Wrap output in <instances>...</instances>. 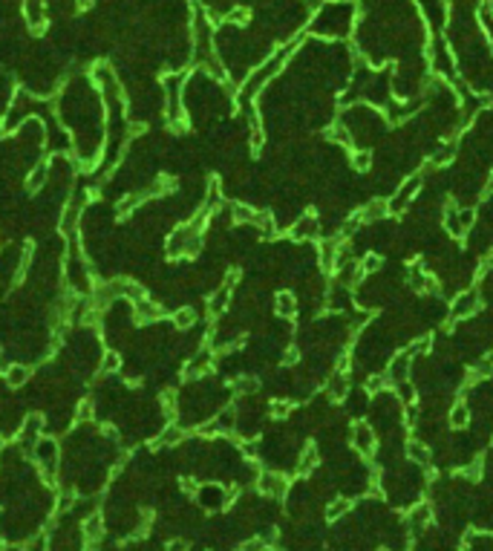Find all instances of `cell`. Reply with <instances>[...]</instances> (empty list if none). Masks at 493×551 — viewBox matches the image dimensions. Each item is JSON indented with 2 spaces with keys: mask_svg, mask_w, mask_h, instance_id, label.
<instances>
[{
  "mask_svg": "<svg viewBox=\"0 0 493 551\" xmlns=\"http://www.w3.org/2000/svg\"><path fill=\"white\" fill-rule=\"evenodd\" d=\"M269 413H271L274 418H286V416L291 413V401H283V398H274V401H271V407H269Z\"/></svg>",
  "mask_w": 493,
  "mask_h": 551,
  "instance_id": "e575fe53",
  "label": "cell"
},
{
  "mask_svg": "<svg viewBox=\"0 0 493 551\" xmlns=\"http://www.w3.org/2000/svg\"><path fill=\"white\" fill-rule=\"evenodd\" d=\"M228 298H231V286H220V291H213V298H211V303H208V309H211V315H220V312H225V306H228Z\"/></svg>",
  "mask_w": 493,
  "mask_h": 551,
  "instance_id": "d6986e66",
  "label": "cell"
},
{
  "mask_svg": "<svg viewBox=\"0 0 493 551\" xmlns=\"http://www.w3.org/2000/svg\"><path fill=\"white\" fill-rule=\"evenodd\" d=\"M407 456L413 459V462H418V465H424V467L430 465V450H427L421 442H416V439L407 442Z\"/></svg>",
  "mask_w": 493,
  "mask_h": 551,
  "instance_id": "cb8c5ba5",
  "label": "cell"
},
{
  "mask_svg": "<svg viewBox=\"0 0 493 551\" xmlns=\"http://www.w3.org/2000/svg\"><path fill=\"white\" fill-rule=\"evenodd\" d=\"M479 26L485 32L487 44L493 46V6L487 3V0H482V3H479Z\"/></svg>",
  "mask_w": 493,
  "mask_h": 551,
  "instance_id": "e0dca14e",
  "label": "cell"
},
{
  "mask_svg": "<svg viewBox=\"0 0 493 551\" xmlns=\"http://www.w3.org/2000/svg\"><path fill=\"white\" fill-rule=\"evenodd\" d=\"M260 491L269 496H283L289 491V479L280 474H262L260 476Z\"/></svg>",
  "mask_w": 493,
  "mask_h": 551,
  "instance_id": "ba28073f",
  "label": "cell"
},
{
  "mask_svg": "<svg viewBox=\"0 0 493 551\" xmlns=\"http://www.w3.org/2000/svg\"><path fill=\"white\" fill-rule=\"evenodd\" d=\"M458 220H462V222H458V225H462V231H465V229H467V225H473L476 214H473V211H470V208H462V214H458Z\"/></svg>",
  "mask_w": 493,
  "mask_h": 551,
  "instance_id": "60d3db41",
  "label": "cell"
},
{
  "mask_svg": "<svg viewBox=\"0 0 493 551\" xmlns=\"http://www.w3.org/2000/svg\"><path fill=\"white\" fill-rule=\"evenodd\" d=\"M409 358H413V355H409V352H404V355H398V358L389 364V378H392V381H398V384H401V381L407 378V367H409Z\"/></svg>",
  "mask_w": 493,
  "mask_h": 551,
  "instance_id": "603a6c76",
  "label": "cell"
},
{
  "mask_svg": "<svg viewBox=\"0 0 493 551\" xmlns=\"http://www.w3.org/2000/svg\"><path fill=\"white\" fill-rule=\"evenodd\" d=\"M291 240H315L318 237V220L315 217H303L300 222L291 225Z\"/></svg>",
  "mask_w": 493,
  "mask_h": 551,
  "instance_id": "7c38bea8",
  "label": "cell"
},
{
  "mask_svg": "<svg viewBox=\"0 0 493 551\" xmlns=\"http://www.w3.org/2000/svg\"><path fill=\"white\" fill-rule=\"evenodd\" d=\"M234 387H237L240 393H251V390H257V381L254 378H240Z\"/></svg>",
  "mask_w": 493,
  "mask_h": 551,
  "instance_id": "ab89813d",
  "label": "cell"
},
{
  "mask_svg": "<svg viewBox=\"0 0 493 551\" xmlns=\"http://www.w3.org/2000/svg\"><path fill=\"white\" fill-rule=\"evenodd\" d=\"M418 6H421V12H424V18L430 21L433 26H441L438 21H445V18H447V6H445V0H418Z\"/></svg>",
  "mask_w": 493,
  "mask_h": 551,
  "instance_id": "8fae6325",
  "label": "cell"
},
{
  "mask_svg": "<svg viewBox=\"0 0 493 551\" xmlns=\"http://www.w3.org/2000/svg\"><path fill=\"white\" fill-rule=\"evenodd\" d=\"M298 44H300V38L289 41V44H286V46H280V50H277L274 55H269V61H266V64H260V67H257V70H254L249 78L242 81V95H240V99H242V102H251L254 95H257L262 87H266V84H269V81H271L277 72H280V70L286 67V61L294 55V50H298Z\"/></svg>",
  "mask_w": 493,
  "mask_h": 551,
  "instance_id": "6da1fadb",
  "label": "cell"
},
{
  "mask_svg": "<svg viewBox=\"0 0 493 551\" xmlns=\"http://www.w3.org/2000/svg\"><path fill=\"white\" fill-rule=\"evenodd\" d=\"M78 418H93V404L84 398L81 401V407H78Z\"/></svg>",
  "mask_w": 493,
  "mask_h": 551,
  "instance_id": "ee69618b",
  "label": "cell"
},
{
  "mask_svg": "<svg viewBox=\"0 0 493 551\" xmlns=\"http://www.w3.org/2000/svg\"><path fill=\"white\" fill-rule=\"evenodd\" d=\"M378 266H381V257L378 254H367V260H364V266H360V274H372V271H378Z\"/></svg>",
  "mask_w": 493,
  "mask_h": 551,
  "instance_id": "8d00e7d4",
  "label": "cell"
},
{
  "mask_svg": "<svg viewBox=\"0 0 493 551\" xmlns=\"http://www.w3.org/2000/svg\"><path fill=\"white\" fill-rule=\"evenodd\" d=\"M352 14L355 9L349 3H340V0H332V3H320L315 12V23L311 29L323 32V35H347L352 26Z\"/></svg>",
  "mask_w": 493,
  "mask_h": 551,
  "instance_id": "7a4b0ae2",
  "label": "cell"
},
{
  "mask_svg": "<svg viewBox=\"0 0 493 551\" xmlns=\"http://www.w3.org/2000/svg\"><path fill=\"white\" fill-rule=\"evenodd\" d=\"M182 427H176V425H171L168 430H162V436H159V445H176L179 439H182Z\"/></svg>",
  "mask_w": 493,
  "mask_h": 551,
  "instance_id": "d6a6232c",
  "label": "cell"
},
{
  "mask_svg": "<svg viewBox=\"0 0 493 551\" xmlns=\"http://www.w3.org/2000/svg\"><path fill=\"white\" fill-rule=\"evenodd\" d=\"M231 214L237 222H254L257 220V211L251 205H231Z\"/></svg>",
  "mask_w": 493,
  "mask_h": 551,
  "instance_id": "1f68e13d",
  "label": "cell"
},
{
  "mask_svg": "<svg viewBox=\"0 0 493 551\" xmlns=\"http://www.w3.org/2000/svg\"><path fill=\"white\" fill-rule=\"evenodd\" d=\"M381 387H384V378H381V376H369V378H367V390H369V393L381 390Z\"/></svg>",
  "mask_w": 493,
  "mask_h": 551,
  "instance_id": "b9f144b4",
  "label": "cell"
},
{
  "mask_svg": "<svg viewBox=\"0 0 493 551\" xmlns=\"http://www.w3.org/2000/svg\"><path fill=\"white\" fill-rule=\"evenodd\" d=\"M133 312H136V318H139V320H159V318H162L159 303L147 300V298H142V300H136V303H133Z\"/></svg>",
  "mask_w": 493,
  "mask_h": 551,
  "instance_id": "5bb4252c",
  "label": "cell"
},
{
  "mask_svg": "<svg viewBox=\"0 0 493 551\" xmlns=\"http://www.w3.org/2000/svg\"><path fill=\"white\" fill-rule=\"evenodd\" d=\"M387 214H389V205L384 200H372L364 211H360V220H364V222H375V220H384Z\"/></svg>",
  "mask_w": 493,
  "mask_h": 551,
  "instance_id": "9a60e30c",
  "label": "cell"
},
{
  "mask_svg": "<svg viewBox=\"0 0 493 551\" xmlns=\"http://www.w3.org/2000/svg\"><path fill=\"white\" fill-rule=\"evenodd\" d=\"M46 176H49V165H46V162H41V165H38L35 171H32V173H29V180H26L29 191H38V188L46 182Z\"/></svg>",
  "mask_w": 493,
  "mask_h": 551,
  "instance_id": "f1b7e54d",
  "label": "cell"
},
{
  "mask_svg": "<svg viewBox=\"0 0 493 551\" xmlns=\"http://www.w3.org/2000/svg\"><path fill=\"white\" fill-rule=\"evenodd\" d=\"M349 508H352V502H349V499H335L332 505L326 508V520H329V523H335V520H340V516L347 514Z\"/></svg>",
  "mask_w": 493,
  "mask_h": 551,
  "instance_id": "83f0119b",
  "label": "cell"
},
{
  "mask_svg": "<svg viewBox=\"0 0 493 551\" xmlns=\"http://www.w3.org/2000/svg\"><path fill=\"white\" fill-rule=\"evenodd\" d=\"M318 462H320V456H318V447L315 445H309L303 453H300V462H298V471L300 474H309V471H315L318 467Z\"/></svg>",
  "mask_w": 493,
  "mask_h": 551,
  "instance_id": "7402d4cb",
  "label": "cell"
},
{
  "mask_svg": "<svg viewBox=\"0 0 493 551\" xmlns=\"http://www.w3.org/2000/svg\"><path fill=\"white\" fill-rule=\"evenodd\" d=\"M298 358H300V352H298V349H294V347H289V352L283 355V361H286V364H294V361H298Z\"/></svg>",
  "mask_w": 493,
  "mask_h": 551,
  "instance_id": "f6af8a7d",
  "label": "cell"
},
{
  "mask_svg": "<svg viewBox=\"0 0 493 551\" xmlns=\"http://www.w3.org/2000/svg\"><path fill=\"white\" fill-rule=\"evenodd\" d=\"M430 523H433V508L430 505H416L413 511H409V525H413V531H421Z\"/></svg>",
  "mask_w": 493,
  "mask_h": 551,
  "instance_id": "2e32d148",
  "label": "cell"
},
{
  "mask_svg": "<svg viewBox=\"0 0 493 551\" xmlns=\"http://www.w3.org/2000/svg\"><path fill=\"white\" fill-rule=\"evenodd\" d=\"M418 188H421V173H416V176H409V180L404 182V188L396 193V197H392L387 205H389V214H401V211L409 205V200L416 197L418 193Z\"/></svg>",
  "mask_w": 493,
  "mask_h": 551,
  "instance_id": "8992f818",
  "label": "cell"
},
{
  "mask_svg": "<svg viewBox=\"0 0 493 551\" xmlns=\"http://www.w3.org/2000/svg\"><path fill=\"white\" fill-rule=\"evenodd\" d=\"M211 361H213L211 349H200V352H196L193 358L188 361V367H185V378H200V376H205V372L211 369Z\"/></svg>",
  "mask_w": 493,
  "mask_h": 551,
  "instance_id": "52a82bcc",
  "label": "cell"
},
{
  "mask_svg": "<svg viewBox=\"0 0 493 551\" xmlns=\"http://www.w3.org/2000/svg\"><path fill=\"white\" fill-rule=\"evenodd\" d=\"M430 67L438 72V75H447V78H453L456 72V64H453V55H450V50L445 44H441V38H436V44H433V50H430Z\"/></svg>",
  "mask_w": 493,
  "mask_h": 551,
  "instance_id": "5b68a950",
  "label": "cell"
},
{
  "mask_svg": "<svg viewBox=\"0 0 493 551\" xmlns=\"http://www.w3.org/2000/svg\"><path fill=\"white\" fill-rule=\"evenodd\" d=\"M453 153H456V142H450V144H441V148L430 156V168H441V165H447V162L453 159Z\"/></svg>",
  "mask_w": 493,
  "mask_h": 551,
  "instance_id": "d4e9b609",
  "label": "cell"
},
{
  "mask_svg": "<svg viewBox=\"0 0 493 551\" xmlns=\"http://www.w3.org/2000/svg\"><path fill=\"white\" fill-rule=\"evenodd\" d=\"M329 136H335V142H340V144H347V148H349V144H352V136H349V130H343V127H340V124H332V127H329Z\"/></svg>",
  "mask_w": 493,
  "mask_h": 551,
  "instance_id": "d590c367",
  "label": "cell"
},
{
  "mask_svg": "<svg viewBox=\"0 0 493 551\" xmlns=\"http://www.w3.org/2000/svg\"><path fill=\"white\" fill-rule=\"evenodd\" d=\"M349 390V381H347V372H335V378L329 381V393H332L335 398H343Z\"/></svg>",
  "mask_w": 493,
  "mask_h": 551,
  "instance_id": "4316f807",
  "label": "cell"
},
{
  "mask_svg": "<svg viewBox=\"0 0 493 551\" xmlns=\"http://www.w3.org/2000/svg\"><path fill=\"white\" fill-rule=\"evenodd\" d=\"M352 436H355V447L364 453V456H369L372 453V447H375V436H372V430H369V425L367 421H355V430H352Z\"/></svg>",
  "mask_w": 493,
  "mask_h": 551,
  "instance_id": "9c48e42d",
  "label": "cell"
},
{
  "mask_svg": "<svg viewBox=\"0 0 493 551\" xmlns=\"http://www.w3.org/2000/svg\"><path fill=\"white\" fill-rule=\"evenodd\" d=\"M490 369H493V355H485L479 367H476V372H479V376H490Z\"/></svg>",
  "mask_w": 493,
  "mask_h": 551,
  "instance_id": "f35d334b",
  "label": "cell"
},
{
  "mask_svg": "<svg viewBox=\"0 0 493 551\" xmlns=\"http://www.w3.org/2000/svg\"><path fill=\"white\" fill-rule=\"evenodd\" d=\"M487 191H493V173L487 176Z\"/></svg>",
  "mask_w": 493,
  "mask_h": 551,
  "instance_id": "c3c4849f",
  "label": "cell"
},
{
  "mask_svg": "<svg viewBox=\"0 0 493 551\" xmlns=\"http://www.w3.org/2000/svg\"><path fill=\"white\" fill-rule=\"evenodd\" d=\"M482 467H485V462H482V459H476L470 467H465V476H470L473 482H479V476H482Z\"/></svg>",
  "mask_w": 493,
  "mask_h": 551,
  "instance_id": "74e56055",
  "label": "cell"
},
{
  "mask_svg": "<svg viewBox=\"0 0 493 551\" xmlns=\"http://www.w3.org/2000/svg\"><path fill=\"white\" fill-rule=\"evenodd\" d=\"M277 315H283V318L298 315V300H294V295H289V291H280V295H277Z\"/></svg>",
  "mask_w": 493,
  "mask_h": 551,
  "instance_id": "ffe728a7",
  "label": "cell"
},
{
  "mask_svg": "<svg viewBox=\"0 0 493 551\" xmlns=\"http://www.w3.org/2000/svg\"><path fill=\"white\" fill-rule=\"evenodd\" d=\"M398 393H404V398L409 401V398H413V387H409V384H398Z\"/></svg>",
  "mask_w": 493,
  "mask_h": 551,
  "instance_id": "bcb514c9",
  "label": "cell"
},
{
  "mask_svg": "<svg viewBox=\"0 0 493 551\" xmlns=\"http://www.w3.org/2000/svg\"><path fill=\"white\" fill-rule=\"evenodd\" d=\"M21 14L32 32H41L49 18V0H21Z\"/></svg>",
  "mask_w": 493,
  "mask_h": 551,
  "instance_id": "3957f363",
  "label": "cell"
},
{
  "mask_svg": "<svg viewBox=\"0 0 493 551\" xmlns=\"http://www.w3.org/2000/svg\"><path fill=\"white\" fill-rule=\"evenodd\" d=\"M240 551H266V540H251V543H245Z\"/></svg>",
  "mask_w": 493,
  "mask_h": 551,
  "instance_id": "7bdbcfd3",
  "label": "cell"
},
{
  "mask_svg": "<svg viewBox=\"0 0 493 551\" xmlns=\"http://www.w3.org/2000/svg\"><path fill=\"white\" fill-rule=\"evenodd\" d=\"M75 6H78V9H90L93 0H75Z\"/></svg>",
  "mask_w": 493,
  "mask_h": 551,
  "instance_id": "7dc6e473",
  "label": "cell"
},
{
  "mask_svg": "<svg viewBox=\"0 0 493 551\" xmlns=\"http://www.w3.org/2000/svg\"><path fill=\"white\" fill-rule=\"evenodd\" d=\"M254 225H260V231L266 234V237H274V220H271V214L269 211H257V220H254Z\"/></svg>",
  "mask_w": 493,
  "mask_h": 551,
  "instance_id": "4dcf8cb0",
  "label": "cell"
},
{
  "mask_svg": "<svg viewBox=\"0 0 493 551\" xmlns=\"http://www.w3.org/2000/svg\"><path fill=\"white\" fill-rule=\"evenodd\" d=\"M335 257H338V242L323 240L320 242V266L326 271H335Z\"/></svg>",
  "mask_w": 493,
  "mask_h": 551,
  "instance_id": "ac0fdd59",
  "label": "cell"
},
{
  "mask_svg": "<svg viewBox=\"0 0 493 551\" xmlns=\"http://www.w3.org/2000/svg\"><path fill=\"white\" fill-rule=\"evenodd\" d=\"M119 369H122V358H119V352L107 349V352L102 355V372H104V376H113V372H119Z\"/></svg>",
  "mask_w": 493,
  "mask_h": 551,
  "instance_id": "484cf974",
  "label": "cell"
},
{
  "mask_svg": "<svg viewBox=\"0 0 493 551\" xmlns=\"http://www.w3.org/2000/svg\"><path fill=\"white\" fill-rule=\"evenodd\" d=\"M352 165H355V171H369L372 153H369V151H355V153H352Z\"/></svg>",
  "mask_w": 493,
  "mask_h": 551,
  "instance_id": "836d02e7",
  "label": "cell"
},
{
  "mask_svg": "<svg viewBox=\"0 0 493 551\" xmlns=\"http://www.w3.org/2000/svg\"><path fill=\"white\" fill-rule=\"evenodd\" d=\"M173 323L179 329H191L193 323H196V312L191 309V306H185V309H179L176 315H173Z\"/></svg>",
  "mask_w": 493,
  "mask_h": 551,
  "instance_id": "f546056e",
  "label": "cell"
},
{
  "mask_svg": "<svg viewBox=\"0 0 493 551\" xmlns=\"http://www.w3.org/2000/svg\"><path fill=\"white\" fill-rule=\"evenodd\" d=\"M32 453H35V459H38V465H41V471L52 479V474H55V462H58V445L52 442V439H41L35 442V447H32Z\"/></svg>",
  "mask_w": 493,
  "mask_h": 551,
  "instance_id": "277c9868",
  "label": "cell"
},
{
  "mask_svg": "<svg viewBox=\"0 0 493 551\" xmlns=\"http://www.w3.org/2000/svg\"><path fill=\"white\" fill-rule=\"evenodd\" d=\"M476 309H479V298H476V291H465V295H458L456 298V303H453V320L456 318H467V315H473Z\"/></svg>",
  "mask_w": 493,
  "mask_h": 551,
  "instance_id": "30bf717a",
  "label": "cell"
},
{
  "mask_svg": "<svg viewBox=\"0 0 493 551\" xmlns=\"http://www.w3.org/2000/svg\"><path fill=\"white\" fill-rule=\"evenodd\" d=\"M29 367H23V364H9L6 367V372H3V378H6V387H12V390H18V387H23L26 381H29Z\"/></svg>",
  "mask_w": 493,
  "mask_h": 551,
  "instance_id": "4fadbf2b",
  "label": "cell"
},
{
  "mask_svg": "<svg viewBox=\"0 0 493 551\" xmlns=\"http://www.w3.org/2000/svg\"><path fill=\"white\" fill-rule=\"evenodd\" d=\"M450 425L453 427H467L470 425V407L465 401H456L453 410H450Z\"/></svg>",
  "mask_w": 493,
  "mask_h": 551,
  "instance_id": "44dd1931",
  "label": "cell"
}]
</instances>
